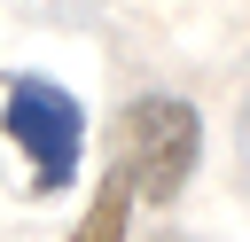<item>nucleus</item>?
Listing matches in <instances>:
<instances>
[{
	"label": "nucleus",
	"mask_w": 250,
	"mask_h": 242,
	"mask_svg": "<svg viewBox=\"0 0 250 242\" xmlns=\"http://www.w3.org/2000/svg\"><path fill=\"white\" fill-rule=\"evenodd\" d=\"M195 156H203V117H195V101H180V94H141V101L117 117V172L133 180L141 203H172V195L188 187Z\"/></svg>",
	"instance_id": "f257e3e1"
},
{
	"label": "nucleus",
	"mask_w": 250,
	"mask_h": 242,
	"mask_svg": "<svg viewBox=\"0 0 250 242\" xmlns=\"http://www.w3.org/2000/svg\"><path fill=\"white\" fill-rule=\"evenodd\" d=\"M0 125H8V141L31 156V180H39V187H62V180L78 172L86 109H78L55 78H8V86H0Z\"/></svg>",
	"instance_id": "f03ea898"
},
{
	"label": "nucleus",
	"mask_w": 250,
	"mask_h": 242,
	"mask_svg": "<svg viewBox=\"0 0 250 242\" xmlns=\"http://www.w3.org/2000/svg\"><path fill=\"white\" fill-rule=\"evenodd\" d=\"M133 203H141V195H133V180H125V172H109V180H102V195L86 203V219H78V234H70V242H125Z\"/></svg>",
	"instance_id": "7ed1b4c3"
}]
</instances>
